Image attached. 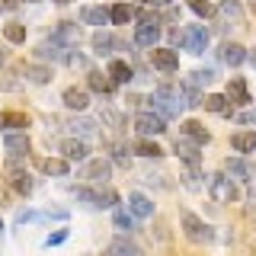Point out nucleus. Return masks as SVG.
Wrapping results in <instances>:
<instances>
[{"instance_id": "nucleus-1", "label": "nucleus", "mask_w": 256, "mask_h": 256, "mask_svg": "<svg viewBox=\"0 0 256 256\" xmlns=\"http://www.w3.org/2000/svg\"><path fill=\"white\" fill-rule=\"evenodd\" d=\"M150 112H157L160 118H180L182 109H186V100H182V93L176 90V86H157L154 93H150Z\"/></svg>"}, {"instance_id": "nucleus-2", "label": "nucleus", "mask_w": 256, "mask_h": 256, "mask_svg": "<svg viewBox=\"0 0 256 256\" xmlns=\"http://www.w3.org/2000/svg\"><path fill=\"white\" fill-rule=\"evenodd\" d=\"M173 38H176V45L189 54H202L208 48V29L205 26H182V29L173 32Z\"/></svg>"}, {"instance_id": "nucleus-3", "label": "nucleus", "mask_w": 256, "mask_h": 256, "mask_svg": "<svg viewBox=\"0 0 256 256\" xmlns=\"http://www.w3.org/2000/svg\"><path fill=\"white\" fill-rule=\"evenodd\" d=\"M77 198H80V202H86L90 208H116L118 205V192L109 189V186H100V189L80 186L77 189Z\"/></svg>"}, {"instance_id": "nucleus-4", "label": "nucleus", "mask_w": 256, "mask_h": 256, "mask_svg": "<svg viewBox=\"0 0 256 256\" xmlns=\"http://www.w3.org/2000/svg\"><path fill=\"white\" fill-rule=\"evenodd\" d=\"M208 192H212L214 202H234V198H240L237 182L230 180L228 173H214V176H208Z\"/></svg>"}, {"instance_id": "nucleus-5", "label": "nucleus", "mask_w": 256, "mask_h": 256, "mask_svg": "<svg viewBox=\"0 0 256 256\" xmlns=\"http://www.w3.org/2000/svg\"><path fill=\"white\" fill-rule=\"evenodd\" d=\"M182 234H186L192 244H212L214 240V230L192 212H182Z\"/></svg>"}, {"instance_id": "nucleus-6", "label": "nucleus", "mask_w": 256, "mask_h": 256, "mask_svg": "<svg viewBox=\"0 0 256 256\" xmlns=\"http://www.w3.org/2000/svg\"><path fill=\"white\" fill-rule=\"evenodd\" d=\"M160 20L157 16H150V13H141V22H138V29H134V42L144 45V48H157L160 42Z\"/></svg>"}, {"instance_id": "nucleus-7", "label": "nucleus", "mask_w": 256, "mask_h": 256, "mask_svg": "<svg viewBox=\"0 0 256 256\" xmlns=\"http://www.w3.org/2000/svg\"><path fill=\"white\" fill-rule=\"evenodd\" d=\"M134 132H138L141 138L164 134L166 132V118H160L157 112H138V116H134Z\"/></svg>"}, {"instance_id": "nucleus-8", "label": "nucleus", "mask_w": 256, "mask_h": 256, "mask_svg": "<svg viewBox=\"0 0 256 256\" xmlns=\"http://www.w3.org/2000/svg\"><path fill=\"white\" fill-rule=\"evenodd\" d=\"M109 173H112L109 160L96 157V160H90V164L80 170V180H84V182H93V186H106V182H109Z\"/></svg>"}, {"instance_id": "nucleus-9", "label": "nucleus", "mask_w": 256, "mask_h": 256, "mask_svg": "<svg viewBox=\"0 0 256 256\" xmlns=\"http://www.w3.org/2000/svg\"><path fill=\"white\" fill-rule=\"evenodd\" d=\"M224 173H228L230 180H237V182H253L256 180V166L250 164V160H244V157L224 160Z\"/></svg>"}, {"instance_id": "nucleus-10", "label": "nucleus", "mask_w": 256, "mask_h": 256, "mask_svg": "<svg viewBox=\"0 0 256 256\" xmlns=\"http://www.w3.org/2000/svg\"><path fill=\"white\" fill-rule=\"evenodd\" d=\"M52 42L68 48V52H74V48L80 45V26L77 22H58V29L52 32Z\"/></svg>"}, {"instance_id": "nucleus-11", "label": "nucleus", "mask_w": 256, "mask_h": 256, "mask_svg": "<svg viewBox=\"0 0 256 256\" xmlns=\"http://www.w3.org/2000/svg\"><path fill=\"white\" fill-rule=\"evenodd\" d=\"M173 148H176V154L186 160V166H189L192 173H202V157H198V144L196 141H189V138H182V134H180Z\"/></svg>"}, {"instance_id": "nucleus-12", "label": "nucleus", "mask_w": 256, "mask_h": 256, "mask_svg": "<svg viewBox=\"0 0 256 256\" xmlns=\"http://www.w3.org/2000/svg\"><path fill=\"white\" fill-rule=\"evenodd\" d=\"M58 150L64 154V160H68V164H80V160L90 157V144H86L84 138H64V141L58 144Z\"/></svg>"}, {"instance_id": "nucleus-13", "label": "nucleus", "mask_w": 256, "mask_h": 256, "mask_svg": "<svg viewBox=\"0 0 256 256\" xmlns=\"http://www.w3.org/2000/svg\"><path fill=\"white\" fill-rule=\"evenodd\" d=\"M29 134L26 132H6L4 134V150H6V157H26L29 154Z\"/></svg>"}, {"instance_id": "nucleus-14", "label": "nucleus", "mask_w": 256, "mask_h": 256, "mask_svg": "<svg viewBox=\"0 0 256 256\" xmlns=\"http://www.w3.org/2000/svg\"><path fill=\"white\" fill-rule=\"evenodd\" d=\"M150 64L157 70H164V74H173V70H180V54L173 48H154L150 52Z\"/></svg>"}, {"instance_id": "nucleus-15", "label": "nucleus", "mask_w": 256, "mask_h": 256, "mask_svg": "<svg viewBox=\"0 0 256 256\" xmlns=\"http://www.w3.org/2000/svg\"><path fill=\"white\" fill-rule=\"evenodd\" d=\"M116 48H125V42H118L112 32H102V29L93 32V54H112Z\"/></svg>"}, {"instance_id": "nucleus-16", "label": "nucleus", "mask_w": 256, "mask_h": 256, "mask_svg": "<svg viewBox=\"0 0 256 256\" xmlns=\"http://www.w3.org/2000/svg\"><path fill=\"white\" fill-rule=\"evenodd\" d=\"M228 96L230 102H234V106H250V90H246V80L244 77H230V84H228Z\"/></svg>"}, {"instance_id": "nucleus-17", "label": "nucleus", "mask_w": 256, "mask_h": 256, "mask_svg": "<svg viewBox=\"0 0 256 256\" xmlns=\"http://www.w3.org/2000/svg\"><path fill=\"white\" fill-rule=\"evenodd\" d=\"M128 212L134 218H150L154 214V202H150L144 192H128Z\"/></svg>"}, {"instance_id": "nucleus-18", "label": "nucleus", "mask_w": 256, "mask_h": 256, "mask_svg": "<svg viewBox=\"0 0 256 256\" xmlns=\"http://www.w3.org/2000/svg\"><path fill=\"white\" fill-rule=\"evenodd\" d=\"M29 128V116L26 112H0V132H26Z\"/></svg>"}, {"instance_id": "nucleus-19", "label": "nucleus", "mask_w": 256, "mask_h": 256, "mask_svg": "<svg viewBox=\"0 0 256 256\" xmlns=\"http://www.w3.org/2000/svg\"><path fill=\"white\" fill-rule=\"evenodd\" d=\"M80 22L102 29V26H109V10L106 6H84V10H80Z\"/></svg>"}, {"instance_id": "nucleus-20", "label": "nucleus", "mask_w": 256, "mask_h": 256, "mask_svg": "<svg viewBox=\"0 0 256 256\" xmlns=\"http://www.w3.org/2000/svg\"><path fill=\"white\" fill-rule=\"evenodd\" d=\"M221 61L230 64V68H240V64L246 61V48L240 42H224L221 45Z\"/></svg>"}, {"instance_id": "nucleus-21", "label": "nucleus", "mask_w": 256, "mask_h": 256, "mask_svg": "<svg viewBox=\"0 0 256 256\" xmlns=\"http://www.w3.org/2000/svg\"><path fill=\"white\" fill-rule=\"evenodd\" d=\"M61 100H64V106L74 109V112H84L86 106H90V93H86V90H77V86H68Z\"/></svg>"}, {"instance_id": "nucleus-22", "label": "nucleus", "mask_w": 256, "mask_h": 256, "mask_svg": "<svg viewBox=\"0 0 256 256\" xmlns=\"http://www.w3.org/2000/svg\"><path fill=\"white\" fill-rule=\"evenodd\" d=\"M180 134H182V138H189V141H196L198 148L212 141V134L205 132V125H202V122H196V118H189V122H182V132H180Z\"/></svg>"}, {"instance_id": "nucleus-23", "label": "nucleus", "mask_w": 256, "mask_h": 256, "mask_svg": "<svg viewBox=\"0 0 256 256\" xmlns=\"http://www.w3.org/2000/svg\"><path fill=\"white\" fill-rule=\"evenodd\" d=\"M230 148H234L237 154H253L256 150V132H250V128H246V132H234L230 134Z\"/></svg>"}, {"instance_id": "nucleus-24", "label": "nucleus", "mask_w": 256, "mask_h": 256, "mask_svg": "<svg viewBox=\"0 0 256 256\" xmlns=\"http://www.w3.org/2000/svg\"><path fill=\"white\" fill-rule=\"evenodd\" d=\"M86 84H90L93 93H102V96H112V90H116L112 77L109 74H100V70H90V74H86Z\"/></svg>"}, {"instance_id": "nucleus-25", "label": "nucleus", "mask_w": 256, "mask_h": 256, "mask_svg": "<svg viewBox=\"0 0 256 256\" xmlns=\"http://www.w3.org/2000/svg\"><path fill=\"white\" fill-rule=\"evenodd\" d=\"M180 93H182V100H186V106H202V102H205L202 86H198L192 77H186V80L180 84Z\"/></svg>"}, {"instance_id": "nucleus-26", "label": "nucleus", "mask_w": 256, "mask_h": 256, "mask_svg": "<svg viewBox=\"0 0 256 256\" xmlns=\"http://www.w3.org/2000/svg\"><path fill=\"white\" fill-rule=\"evenodd\" d=\"M36 54H38L42 61H48V58H52V61H68L70 52H68V48H61V45H54L52 38H45V42L36 48Z\"/></svg>"}, {"instance_id": "nucleus-27", "label": "nucleus", "mask_w": 256, "mask_h": 256, "mask_svg": "<svg viewBox=\"0 0 256 256\" xmlns=\"http://www.w3.org/2000/svg\"><path fill=\"white\" fill-rule=\"evenodd\" d=\"M106 74L112 77V84H128V80H132L134 77V70H132V64H128V61H109V70H106Z\"/></svg>"}, {"instance_id": "nucleus-28", "label": "nucleus", "mask_w": 256, "mask_h": 256, "mask_svg": "<svg viewBox=\"0 0 256 256\" xmlns=\"http://www.w3.org/2000/svg\"><path fill=\"white\" fill-rule=\"evenodd\" d=\"M38 166H42L45 176H68V173H70V164H68L64 157H45Z\"/></svg>"}, {"instance_id": "nucleus-29", "label": "nucleus", "mask_w": 256, "mask_h": 256, "mask_svg": "<svg viewBox=\"0 0 256 256\" xmlns=\"http://www.w3.org/2000/svg\"><path fill=\"white\" fill-rule=\"evenodd\" d=\"M134 16H138V13H134V6H128V4H116V6L109 10V22H112V26H128Z\"/></svg>"}, {"instance_id": "nucleus-30", "label": "nucleus", "mask_w": 256, "mask_h": 256, "mask_svg": "<svg viewBox=\"0 0 256 256\" xmlns=\"http://www.w3.org/2000/svg\"><path fill=\"white\" fill-rule=\"evenodd\" d=\"M202 106H205L208 112H214V116H230V100H228V96H221V93L205 96Z\"/></svg>"}, {"instance_id": "nucleus-31", "label": "nucleus", "mask_w": 256, "mask_h": 256, "mask_svg": "<svg viewBox=\"0 0 256 256\" xmlns=\"http://www.w3.org/2000/svg\"><path fill=\"white\" fill-rule=\"evenodd\" d=\"M22 74H26L32 84H48V80H52V68H45V64H22Z\"/></svg>"}, {"instance_id": "nucleus-32", "label": "nucleus", "mask_w": 256, "mask_h": 256, "mask_svg": "<svg viewBox=\"0 0 256 256\" xmlns=\"http://www.w3.org/2000/svg\"><path fill=\"white\" fill-rule=\"evenodd\" d=\"M134 154L138 157H148V160H157V157H164V150H160V144L154 141H148V138H141V141H134Z\"/></svg>"}, {"instance_id": "nucleus-33", "label": "nucleus", "mask_w": 256, "mask_h": 256, "mask_svg": "<svg viewBox=\"0 0 256 256\" xmlns=\"http://www.w3.org/2000/svg\"><path fill=\"white\" fill-rule=\"evenodd\" d=\"M4 38L10 45H22V42H26V26H22V22H6V26H4Z\"/></svg>"}, {"instance_id": "nucleus-34", "label": "nucleus", "mask_w": 256, "mask_h": 256, "mask_svg": "<svg viewBox=\"0 0 256 256\" xmlns=\"http://www.w3.org/2000/svg\"><path fill=\"white\" fill-rule=\"evenodd\" d=\"M109 246H116V250H118V253H125V256H144V250H141L138 244H134V240H128V237H116Z\"/></svg>"}, {"instance_id": "nucleus-35", "label": "nucleus", "mask_w": 256, "mask_h": 256, "mask_svg": "<svg viewBox=\"0 0 256 256\" xmlns=\"http://www.w3.org/2000/svg\"><path fill=\"white\" fill-rule=\"evenodd\" d=\"M218 10L228 16V20H234V22H244V6H240V0H221V6Z\"/></svg>"}, {"instance_id": "nucleus-36", "label": "nucleus", "mask_w": 256, "mask_h": 256, "mask_svg": "<svg viewBox=\"0 0 256 256\" xmlns=\"http://www.w3.org/2000/svg\"><path fill=\"white\" fill-rule=\"evenodd\" d=\"M189 10L196 16H205V20H212L214 13H218V6L212 4V0H189Z\"/></svg>"}, {"instance_id": "nucleus-37", "label": "nucleus", "mask_w": 256, "mask_h": 256, "mask_svg": "<svg viewBox=\"0 0 256 256\" xmlns=\"http://www.w3.org/2000/svg\"><path fill=\"white\" fill-rule=\"evenodd\" d=\"M112 221H116V228H118V230H134V214L128 212V208H116Z\"/></svg>"}, {"instance_id": "nucleus-38", "label": "nucleus", "mask_w": 256, "mask_h": 256, "mask_svg": "<svg viewBox=\"0 0 256 256\" xmlns=\"http://www.w3.org/2000/svg\"><path fill=\"white\" fill-rule=\"evenodd\" d=\"M70 132H74V134H84V138H86V134L96 132V122H93V118H74V122H70Z\"/></svg>"}, {"instance_id": "nucleus-39", "label": "nucleus", "mask_w": 256, "mask_h": 256, "mask_svg": "<svg viewBox=\"0 0 256 256\" xmlns=\"http://www.w3.org/2000/svg\"><path fill=\"white\" fill-rule=\"evenodd\" d=\"M13 186H16L20 196H29V192H32V176L29 173H16L13 176Z\"/></svg>"}, {"instance_id": "nucleus-40", "label": "nucleus", "mask_w": 256, "mask_h": 256, "mask_svg": "<svg viewBox=\"0 0 256 256\" xmlns=\"http://www.w3.org/2000/svg\"><path fill=\"white\" fill-rule=\"evenodd\" d=\"M189 77L196 80L198 86H208V84H212V80H214V70H208V68H205V70H192Z\"/></svg>"}, {"instance_id": "nucleus-41", "label": "nucleus", "mask_w": 256, "mask_h": 256, "mask_svg": "<svg viewBox=\"0 0 256 256\" xmlns=\"http://www.w3.org/2000/svg\"><path fill=\"white\" fill-rule=\"evenodd\" d=\"M116 164L122 166V170H128V166H132V157H128V148H122V144H116Z\"/></svg>"}, {"instance_id": "nucleus-42", "label": "nucleus", "mask_w": 256, "mask_h": 256, "mask_svg": "<svg viewBox=\"0 0 256 256\" xmlns=\"http://www.w3.org/2000/svg\"><path fill=\"white\" fill-rule=\"evenodd\" d=\"M234 118H237L240 125H256V109H250V106H246L244 112H237Z\"/></svg>"}, {"instance_id": "nucleus-43", "label": "nucleus", "mask_w": 256, "mask_h": 256, "mask_svg": "<svg viewBox=\"0 0 256 256\" xmlns=\"http://www.w3.org/2000/svg\"><path fill=\"white\" fill-rule=\"evenodd\" d=\"M42 218V212H32V208H26V212L16 214V224H29V221H38Z\"/></svg>"}, {"instance_id": "nucleus-44", "label": "nucleus", "mask_w": 256, "mask_h": 256, "mask_svg": "<svg viewBox=\"0 0 256 256\" xmlns=\"http://www.w3.org/2000/svg\"><path fill=\"white\" fill-rule=\"evenodd\" d=\"M64 240H68V230H54V234L45 237V246H58V244H64Z\"/></svg>"}, {"instance_id": "nucleus-45", "label": "nucleus", "mask_w": 256, "mask_h": 256, "mask_svg": "<svg viewBox=\"0 0 256 256\" xmlns=\"http://www.w3.org/2000/svg\"><path fill=\"white\" fill-rule=\"evenodd\" d=\"M102 122H109V125H122V116H118V112H102Z\"/></svg>"}, {"instance_id": "nucleus-46", "label": "nucleus", "mask_w": 256, "mask_h": 256, "mask_svg": "<svg viewBox=\"0 0 256 256\" xmlns=\"http://www.w3.org/2000/svg\"><path fill=\"white\" fill-rule=\"evenodd\" d=\"M20 6V0H0V13H13Z\"/></svg>"}, {"instance_id": "nucleus-47", "label": "nucleus", "mask_w": 256, "mask_h": 256, "mask_svg": "<svg viewBox=\"0 0 256 256\" xmlns=\"http://www.w3.org/2000/svg\"><path fill=\"white\" fill-rule=\"evenodd\" d=\"M246 61H250L253 70H256V48H250V52H246Z\"/></svg>"}, {"instance_id": "nucleus-48", "label": "nucleus", "mask_w": 256, "mask_h": 256, "mask_svg": "<svg viewBox=\"0 0 256 256\" xmlns=\"http://www.w3.org/2000/svg\"><path fill=\"white\" fill-rule=\"evenodd\" d=\"M102 256H125V253H118V250H116V246H109V250H106V253H102Z\"/></svg>"}, {"instance_id": "nucleus-49", "label": "nucleus", "mask_w": 256, "mask_h": 256, "mask_svg": "<svg viewBox=\"0 0 256 256\" xmlns=\"http://www.w3.org/2000/svg\"><path fill=\"white\" fill-rule=\"evenodd\" d=\"M148 4H157V6H166V4H173V0H148Z\"/></svg>"}, {"instance_id": "nucleus-50", "label": "nucleus", "mask_w": 256, "mask_h": 256, "mask_svg": "<svg viewBox=\"0 0 256 256\" xmlns=\"http://www.w3.org/2000/svg\"><path fill=\"white\" fill-rule=\"evenodd\" d=\"M4 64H6V52H0V68H4Z\"/></svg>"}, {"instance_id": "nucleus-51", "label": "nucleus", "mask_w": 256, "mask_h": 256, "mask_svg": "<svg viewBox=\"0 0 256 256\" xmlns=\"http://www.w3.org/2000/svg\"><path fill=\"white\" fill-rule=\"evenodd\" d=\"M0 234H4V218H0Z\"/></svg>"}, {"instance_id": "nucleus-52", "label": "nucleus", "mask_w": 256, "mask_h": 256, "mask_svg": "<svg viewBox=\"0 0 256 256\" xmlns=\"http://www.w3.org/2000/svg\"><path fill=\"white\" fill-rule=\"evenodd\" d=\"M32 4H38V0H32Z\"/></svg>"}]
</instances>
